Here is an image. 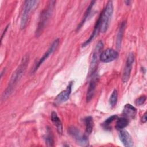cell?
<instances>
[{"mask_svg":"<svg viewBox=\"0 0 147 147\" xmlns=\"http://www.w3.org/2000/svg\"><path fill=\"white\" fill-rule=\"evenodd\" d=\"M100 21L99 18H98L97 21L96 22V24L95 25L94 30L91 33V34L90 35V37L88 38V40H87L86 41H85L83 44H82V47H86L87 45H88L98 34V33L100 32Z\"/></svg>","mask_w":147,"mask_h":147,"instance_id":"7c38bea8","label":"cell"},{"mask_svg":"<svg viewBox=\"0 0 147 147\" xmlns=\"http://www.w3.org/2000/svg\"><path fill=\"white\" fill-rule=\"evenodd\" d=\"M69 134L74 138L78 144L83 146H86L88 145V140L87 134H82V133L76 127L70 126L68 130Z\"/></svg>","mask_w":147,"mask_h":147,"instance_id":"8992f818","label":"cell"},{"mask_svg":"<svg viewBox=\"0 0 147 147\" xmlns=\"http://www.w3.org/2000/svg\"><path fill=\"white\" fill-rule=\"evenodd\" d=\"M134 61V54L133 53H130L127 57L125 65L123 71L122 77V82L124 83L127 82L128 80L129 79Z\"/></svg>","mask_w":147,"mask_h":147,"instance_id":"ba28073f","label":"cell"},{"mask_svg":"<svg viewBox=\"0 0 147 147\" xmlns=\"http://www.w3.org/2000/svg\"><path fill=\"white\" fill-rule=\"evenodd\" d=\"M125 26H126V22L123 21L121 24V25L119 27L118 32V33L117 35V39H116V45H117V48L118 49H119L121 45L122 40L123 38V33L125 31Z\"/></svg>","mask_w":147,"mask_h":147,"instance_id":"2e32d148","label":"cell"},{"mask_svg":"<svg viewBox=\"0 0 147 147\" xmlns=\"http://www.w3.org/2000/svg\"><path fill=\"white\" fill-rule=\"evenodd\" d=\"M119 137L123 144L126 147H131L134 145L133 140L130 134L125 130L121 129L119 133Z\"/></svg>","mask_w":147,"mask_h":147,"instance_id":"8fae6325","label":"cell"},{"mask_svg":"<svg viewBox=\"0 0 147 147\" xmlns=\"http://www.w3.org/2000/svg\"><path fill=\"white\" fill-rule=\"evenodd\" d=\"M55 3L56 1H49L47 7H45V8L41 13L39 21L38 22V25L36 30V36L38 37L42 32L45 25L47 24L51 15L52 14Z\"/></svg>","mask_w":147,"mask_h":147,"instance_id":"7a4b0ae2","label":"cell"},{"mask_svg":"<svg viewBox=\"0 0 147 147\" xmlns=\"http://www.w3.org/2000/svg\"><path fill=\"white\" fill-rule=\"evenodd\" d=\"M84 123L86 126V134H90L91 133L94 127L93 118L91 116H88L84 118Z\"/></svg>","mask_w":147,"mask_h":147,"instance_id":"e0dca14e","label":"cell"},{"mask_svg":"<svg viewBox=\"0 0 147 147\" xmlns=\"http://www.w3.org/2000/svg\"><path fill=\"white\" fill-rule=\"evenodd\" d=\"M129 124V121L126 117H121L117 119L115 128L118 130H121L126 127Z\"/></svg>","mask_w":147,"mask_h":147,"instance_id":"d6986e66","label":"cell"},{"mask_svg":"<svg viewBox=\"0 0 147 147\" xmlns=\"http://www.w3.org/2000/svg\"><path fill=\"white\" fill-rule=\"evenodd\" d=\"M118 116L117 115H113L111 117H109L107 119H106L105 122L103 123V126H104V128L107 129H110V125L115 120H117L118 118Z\"/></svg>","mask_w":147,"mask_h":147,"instance_id":"7402d4cb","label":"cell"},{"mask_svg":"<svg viewBox=\"0 0 147 147\" xmlns=\"http://www.w3.org/2000/svg\"><path fill=\"white\" fill-rule=\"evenodd\" d=\"M103 42L102 41H98L92 54V57H91V60L90 68H89L90 75H93L95 72L96 69L97 68L100 55L101 52L103 51Z\"/></svg>","mask_w":147,"mask_h":147,"instance_id":"5b68a950","label":"cell"},{"mask_svg":"<svg viewBox=\"0 0 147 147\" xmlns=\"http://www.w3.org/2000/svg\"><path fill=\"white\" fill-rule=\"evenodd\" d=\"M9 26V25H7L5 27V29H4V30H3V33H2V36H1V41H2V38H3V36H4V34H5V33H6V31H7V30Z\"/></svg>","mask_w":147,"mask_h":147,"instance_id":"d4e9b609","label":"cell"},{"mask_svg":"<svg viewBox=\"0 0 147 147\" xmlns=\"http://www.w3.org/2000/svg\"><path fill=\"white\" fill-rule=\"evenodd\" d=\"M146 121H147V115H146V112H145L141 118V122L142 123H145Z\"/></svg>","mask_w":147,"mask_h":147,"instance_id":"cb8c5ba5","label":"cell"},{"mask_svg":"<svg viewBox=\"0 0 147 147\" xmlns=\"http://www.w3.org/2000/svg\"><path fill=\"white\" fill-rule=\"evenodd\" d=\"M44 140L45 144L48 146H53L54 145V139L51 130L48 128L47 133L44 136Z\"/></svg>","mask_w":147,"mask_h":147,"instance_id":"ffe728a7","label":"cell"},{"mask_svg":"<svg viewBox=\"0 0 147 147\" xmlns=\"http://www.w3.org/2000/svg\"><path fill=\"white\" fill-rule=\"evenodd\" d=\"M137 113V109L130 104H126L123 110V114L125 117L134 118Z\"/></svg>","mask_w":147,"mask_h":147,"instance_id":"5bb4252c","label":"cell"},{"mask_svg":"<svg viewBox=\"0 0 147 147\" xmlns=\"http://www.w3.org/2000/svg\"><path fill=\"white\" fill-rule=\"evenodd\" d=\"M118 56V53L113 48H107L100 53L99 60L103 63H109L115 60Z\"/></svg>","mask_w":147,"mask_h":147,"instance_id":"9c48e42d","label":"cell"},{"mask_svg":"<svg viewBox=\"0 0 147 147\" xmlns=\"http://www.w3.org/2000/svg\"><path fill=\"white\" fill-rule=\"evenodd\" d=\"M96 78L95 77L91 79V80L90 82L87 95H86V100L87 102H90L93 98L94 94H95V90L96 88Z\"/></svg>","mask_w":147,"mask_h":147,"instance_id":"4fadbf2b","label":"cell"},{"mask_svg":"<svg viewBox=\"0 0 147 147\" xmlns=\"http://www.w3.org/2000/svg\"><path fill=\"white\" fill-rule=\"evenodd\" d=\"M145 100H146V96L145 95H143V96H141L140 97L137 98L136 100L135 103H136V105L141 106L145 103Z\"/></svg>","mask_w":147,"mask_h":147,"instance_id":"603a6c76","label":"cell"},{"mask_svg":"<svg viewBox=\"0 0 147 147\" xmlns=\"http://www.w3.org/2000/svg\"><path fill=\"white\" fill-rule=\"evenodd\" d=\"M39 1H26L24 2V7L23 11L21 15L20 27L21 29H24L26 25L28 18L30 16V12L34 10V9L37 6Z\"/></svg>","mask_w":147,"mask_h":147,"instance_id":"277c9868","label":"cell"},{"mask_svg":"<svg viewBox=\"0 0 147 147\" xmlns=\"http://www.w3.org/2000/svg\"><path fill=\"white\" fill-rule=\"evenodd\" d=\"M95 3V1H91V2H90V5H88V7L87 8V10H86V12L84 13V17H83V18H82V21L80 22V24H79V25L78 26L77 30H79V29L83 26V25L84 24V23L86 22L87 18H88V16L90 15V13H91V10H92V9L93 6H94V5Z\"/></svg>","mask_w":147,"mask_h":147,"instance_id":"ac0fdd59","label":"cell"},{"mask_svg":"<svg viewBox=\"0 0 147 147\" xmlns=\"http://www.w3.org/2000/svg\"><path fill=\"white\" fill-rule=\"evenodd\" d=\"M59 39L57 38L50 45L49 48L47 49V51L44 53V54L42 55V56L38 60V61L36 63L34 68L32 69V72L34 73L36 72L38 68L40 67V66L44 62L45 60L48 59V57L56 49L59 44Z\"/></svg>","mask_w":147,"mask_h":147,"instance_id":"52a82bcc","label":"cell"},{"mask_svg":"<svg viewBox=\"0 0 147 147\" xmlns=\"http://www.w3.org/2000/svg\"><path fill=\"white\" fill-rule=\"evenodd\" d=\"M51 121L56 126L57 131L59 134H61L63 133V125L60 121V119L58 117L57 113L55 111H52L51 113Z\"/></svg>","mask_w":147,"mask_h":147,"instance_id":"9a60e30c","label":"cell"},{"mask_svg":"<svg viewBox=\"0 0 147 147\" xmlns=\"http://www.w3.org/2000/svg\"><path fill=\"white\" fill-rule=\"evenodd\" d=\"M72 86V83L70 82L68 85V86L67 87L66 89L65 90L62 91L57 95V96L55 99V103L56 105L61 104L68 99L70 96V94L71 93Z\"/></svg>","mask_w":147,"mask_h":147,"instance_id":"30bf717a","label":"cell"},{"mask_svg":"<svg viewBox=\"0 0 147 147\" xmlns=\"http://www.w3.org/2000/svg\"><path fill=\"white\" fill-rule=\"evenodd\" d=\"M113 13V2L109 1L106 3V5L100 13L99 18L100 21V32L105 33L107 31L111 21Z\"/></svg>","mask_w":147,"mask_h":147,"instance_id":"3957f363","label":"cell"},{"mask_svg":"<svg viewBox=\"0 0 147 147\" xmlns=\"http://www.w3.org/2000/svg\"><path fill=\"white\" fill-rule=\"evenodd\" d=\"M118 100V92L116 90H114L109 98V104L111 107H114Z\"/></svg>","mask_w":147,"mask_h":147,"instance_id":"44dd1931","label":"cell"},{"mask_svg":"<svg viewBox=\"0 0 147 147\" xmlns=\"http://www.w3.org/2000/svg\"><path fill=\"white\" fill-rule=\"evenodd\" d=\"M28 62H29V56L25 55L22 58L19 66L13 73L10 78V79L9 82L7 87L6 88V90L4 91L2 94V100H5V99H6L12 94L18 82H19V80L21 79V77L25 73L26 68L28 66Z\"/></svg>","mask_w":147,"mask_h":147,"instance_id":"6da1fadb","label":"cell"}]
</instances>
